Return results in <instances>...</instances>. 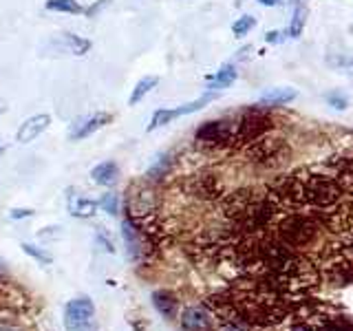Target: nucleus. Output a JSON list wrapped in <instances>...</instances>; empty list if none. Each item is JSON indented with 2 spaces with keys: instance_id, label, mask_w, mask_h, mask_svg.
I'll return each instance as SVG.
<instances>
[{
  "instance_id": "f257e3e1",
  "label": "nucleus",
  "mask_w": 353,
  "mask_h": 331,
  "mask_svg": "<svg viewBox=\"0 0 353 331\" xmlns=\"http://www.w3.org/2000/svg\"><path fill=\"white\" fill-rule=\"evenodd\" d=\"M274 128L272 115L265 106H250L236 117H232V148H245Z\"/></svg>"
},
{
  "instance_id": "f03ea898",
  "label": "nucleus",
  "mask_w": 353,
  "mask_h": 331,
  "mask_svg": "<svg viewBox=\"0 0 353 331\" xmlns=\"http://www.w3.org/2000/svg\"><path fill=\"white\" fill-rule=\"evenodd\" d=\"M64 327L66 331H97L95 305L88 296L73 298L64 307Z\"/></svg>"
},
{
  "instance_id": "7ed1b4c3",
  "label": "nucleus",
  "mask_w": 353,
  "mask_h": 331,
  "mask_svg": "<svg viewBox=\"0 0 353 331\" xmlns=\"http://www.w3.org/2000/svg\"><path fill=\"white\" fill-rule=\"evenodd\" d=\"M194 141L210 150L232 148V117L203 121L194 132Z\"/></svg>"
},
{
  "instance_id": "20e7f679",
  "label": "nucleus",
  "mask_w": 353,
  "mask_h": 331,
  "mask_svg": "<svg viewBox=\"0 0 353 331\" xmlns=\"http://www.w3.org/2000/svg\"><path fill=\"white\" fill-rule=\"evenodd\" d=\"M287 152L285 139H276L263 135L261 139L252 141L250 146H245V154L250 157L252 163H261V166H274L283 159V154Z\"/></svg>"
},
{
  "instance_id": "39448f33",
  "label": "nucleus",
  "mask_w": 353,
  "mask_h": 331,
  "mask_svg": "<svg viewBox=\"0 0 353 331\" xmlns=\"http://www.w3.org/2000/svg\"><path fill=\"white\" fill-rule=\"evenodd\" d=\"M185 190L196 199H208V201H214V199L223 197V183L219 181V177L203 172V174H192L188 177L185 181Z\"/></svg>"
},
{
  "instance_id": "423d86ee",
  "label": "nucleus",
  "mask_w": 353,
  "mask_h": 331,
  "mask_svg": "<svg viewBox=\"0 0 353 331\" xmlns=\"http://www.w3.org/2000/svg\"><path fill=\"white\" fill-rule=\"evenodd\" d=\"M49 124H51V115H49V113L33 115V117H29V119L22 121L16 137H18L20 143H29V141H33L36 137H40L42 132L49 128Z\"/></svg>"
},
{
  "instance_id": "0eeeda50",
  "label": "nucleus",
  "mask_w": 353,
  "mask_h": 331,
  "mask_svg": "<svg viewBox=\"0 0 353 331\" xmlns=\"http://www.w3.org/2000/svg\"><path fill=\"white\" fill-rule=\"evenodd\" d=\"M110 121H113V115H110V113H95V115L86 117L82 121H75L73 130H71V139L73 141H80V139H84L88 135H93V132L99 130L102 126L110 124Z\"/></svg>"
},
{
  "instance_id": "6e6552de",
  "label": "nucleus",
  "mask_w": 353,
  "mask_h": 331,
  "mask_svg": "<svg viewBox=\"0 0 353 331\" xmlns=\"http://www.w3.org/2000/svg\"><path fill=\"white\" fill-rule=\"evenodd\" d=\"M181 325L185 331H208L212 325V318L203 307H188L181 314Z\"/></svg>"
},
{
  "instance_id": "1a4fd4ad",
  "label": "nucleus",
  "mask_w": 353,
  "mask_h": 331,
  "mask_svg": "<svg viewBox=\"0 0 353 331\" xmlns=\"http://www.w3.org/2000/svg\"><path fill=\"white\" fill-rule=\"evenodd\" d=\"M296 91L290 86H279V88H270V91H265L259 99V106H265V108H272V106H283V104H290L292 99H296Z\"/></svg>"
},
{
  "instance_id": "9d476101",
  "label": "nucleus",
  "mask_w": 353,
  "mask_h": 331,
  "mask_svg": "<svg viewBox=\"0 0 353 331\" xmlns=\"http://www.w3.org/2000/svg\"><path fill=\"white\" fill-rule=\"evenodd\" d=\"M152 305L154 309L163 316V318H174L176 316V307H179V301H176V296L168 290H157L152 292Z\"/></svg>"
},
{
  "instance_id": "9b49d317",
  "label": "nucleus",
  "mask_w": 353,
  "mask_h": 331,
  "mask_svg": "<svg viewBox=\"0 0 353 331\" xmlns=\"http://www.w3.org/2000/svg\"><path fill=\"white\" fill-rule=\"evenodd\" d=\"M117 177H119V168H117L115 161H102V163H97L95 168L91 170V179L97 185H104V188L115 185Z\"/></svg>"
},
{
  "instance_id": "f8f14e48",
  "label": "nucleus",
  "mask_w": 353,
  "mask_h": 331,
  "mask_svg": "<svg viewBox=\"0 0 353 331\" xmlns=\"http://www.w3.org/2000/svg\"><path fill=\"white\" fill-rule=\"evenodd\" d=\"M69 212L75 219H91L97 212V201L86 199L82 194H71L69 197Z\"/></svg>"
},
{
  "instance_id": "ddd939ff",
  "label": "nucleus",
  "mask_w": 353,
  "mask_h": 331,
  "mask_svg": "<svg viewBox=\"0 0 353 331\" xmlns=\"http://www.w3.org/2000/svg\"><path fill=\"white\" fill-rule=\"evenodd\" d=\"M170 168H172V154L170 152H161L157 159L152 161V166L146 170V179L148 181H161V179H165L168 177V172H170Z\"/></svg>"
},
{
  "instance_id": "4468645a",
  "label": "nucleus",
  "mask_w": 353,
  "mask_h": 331,
  "mask_svg": "<svg viewBox=\"0 0 353 331\" xmlns=\"http://www.w3.org/2000/svg\"><path fill=\"white\" fill-rule=\"evenodd\" d=\"M236 69H234V66H232V64H223V66H221V69L216 71V75H212V77H210V84H208V88H210V91H221V88H228L230 84H234V80H236Z\"/></svg>"
},
{
  "instance_id": "2eb2a0df",
  "label": "nucleus",
  "mask_w": 353,
  "mask_h": 331,
  "mask_svg": "<svg viewBox=\"0 0 353 331\" xmlns=\"http://www.w3.org/2000/svg\"><path fill=\"white\" fill-rule=\"evenodd\" d=\"M157 84H159V77H157V75H146V77H141V80L135 84V88H132V93H130V97H128V104H130V106L139 104L141 99L146 97Z\"/></svg>"
},
{
  "instance_id": "dca6fc26",
  "label": "nucleus",
  "mask_w": 353,
  "mask_h": 331,
  "mask_svg": "<svg viewBox=\"0 0 353 331\" xmlns=\"http://www.w3.org/2000/svg\"><path fill=\"white\" fill-rule=\"evenodd\" d=\"M62 40L69 44V51L73 55H84V53L91 51V40H86L82 36H75L73 31H64L62 33Z\"/></svg>"
},
{
  "instance_id": "f3484780",
  "label": "nucleus",
  "mask_w": 353,
  "mask_h": 331,
  "mask_svg": "<svg viewBox=\"0 0 353 331\" xmlns=\"http://www.w3.org/2000/svg\"><path fill=\"white\" fill-rule=\"evenodd\" d=\"M44 7H47L49 11H55V14H71V16H77L84 11L77 0H47V5Z\"/></svg>"
},
{
  "instance_id": "a211bd4d",
  "label": "nucleus",
  "mask_w": 353,
  "mask_h": 331,
  "mask_svg": "<svg viewBox=\"0 0 353 331\" xmlns=\"http://www.w3.org/2000/svg\"><path fill=\"white\" fill-rule=\"evenodd\" d=\"M172 119H176V115H174V108H157L152 113V119H150V124H148V132H152V130H157V128H161V126H165V124H170Z\"/></svg>"
},
{
  "instance_id": "6ab92c4d",
  "label": "nucleus",
  "mask_w": 353,
  "mask_h": 331,
  "mask_svg": "<svg viewBox=\"0 0 353 331\" xmlns=\"http://www.w3.org/2000/svg\"><path fill=\"white\" fill-rule=\"evenodd\" d=\"M305 22H307V9L303 5H298L294 11V18H292V25H290V36L298 38L305 29Z\"/></svg>"
},
{
  "instance_id": "aec40b11",
  "label": "nucleus",
  "mask_w": 353,
  "mask_h": 331,
  "mask_svg": "<svg viewBox=\"0 0 353 331\" xmlns=\"http://www.w3.org/2000/svg\"><path fill=\"white\" fill-rule=\"evenodd\" d=\"M97 208H102L104 212L110 214V217H117L119 214V197H117V192L102 194V199L97 201Z\"/></svg>"
},
{
  "instance_id": "412c9836",
  "label": "nucleus",
  "mask_w": 353,
  "mask_h": 331,
  "mask_svg": "<svg viewBox=\"0 0 353 331\" xmlns=\"http://www.w3.org/2000/svg\"><path fill=\"white\" fill-rule=\"evenodd\" d=\"M254 27H256V18H254V16H241L234 25H232V33H234L236 38H243V36H248Z\"/></svg>"
},
{
  "instance_id": "4be33fe9",
  "label": "nucleus",
  "mask_w": 353,
  "mask_h": 331,
  "mask_svg": "<svg viewBox=\"0 0 353 331\" xmlns=\"http://www.w3.org/2000/svg\"><path fill=\"white\" fill-rule=\"evenodd\" d=\"M22 252L25 254H29V257H33V259H38L40 263H51L53 259H51V254H47L44 250H40L38 245H29V243H22Z\"/></svg>"
},
{
  "instance_id": "5701e85b",
  "label": "nucleus",
  "mask_w": 353,
  "mask_h": 331,
  "mask_svg": "<svg viewBox=\"0 0 353 331\" xmlns=\"http://www.w3.org/2000/svg\"><path fill=\"white\" fill-rule=\"evenodd\" d=\"M110 3H113V0H95V3L91 5V7H86L84 9V14H86V18H97V14L102 9H106Z\"/></svg>"
},
{
  "instance_id": "b1692460",
  "label": "nucleus",
  "mask_w": 353,
  "mask_h": 331,
  "mask_svg": "<svg viewBox=\"0 0 353 331\" xmlns=\"http://www.w3.org/2000/svg\"><path fill=\"white\" fill-rule=\"evenodd\" d=\"M327 102L334 106V108H338V110H345L347 106H349V102H347V97L345 95H340V93H327Z\"/></svg>"
},
{
  "instance_id": "393cba45",
  "label": "nucleus",
  "mask_w": 353,
  "mask_h": 331,
  "mask_svg": "<svg viewBox=\"0 0 353 331\" xmlns=\"http://www.w3.org/2000/svg\"><path fill=\"white\" fill-rule=\"evenodd\" d=\"M11 219H29V217H33V210H29V208H14L11 210V214H9Z\"/></svg>"
},
{
  "instance_id": "a878e982",
  "label": "nucleus",
  "mask_w": 353,
  "mask_h": 331,
  "mask_svg": "<svg viewBox=\"0 0 353 331\" xmlns=\"http://www.w3.org/2000/svg\"><path fill=\"white\" fill-rule=\"evenodd\" d=\"M259 5H263V7H281L285 0H256Z\"/></svg>"
},
{
  "instance_id": "bb28decb",
  "label": "nucleus",
  "mask_w": 353,
  "mask_h": 331,
  "mask_svg": "<svg viewBox=\"0 0 353 331\" xmlns=\"http://www.w3.org/2000/svg\"><path fill=\"white\" fill-rule=\"evenodd\" d=\"M281 36H283L281 31H270V33H268V38H265V40H268V42H281V40H283Z\"/></svg>"
},
{
  "instance_id": "cd10ccee",
  "label": "nucleus",
  "mask_w": 353,
  "mask_h": 331,
  "mask_svg": "<svg viewBox=\"0 0 353 331\" xmlns=\"http://www.w3.org/2000/svg\"><path fill=\"white\" fill-rule=\"evenodd\" d=\"M5 113V102H0V115Z\"/></svg>"
},
{
  "instance_id": "c85d7f7f",
  "label": "nucleus",
  "mask_w": 353,
  "mask_h": 331,
  "mask_svg": "<svg viewBox=\"0 0 353 331\" xmlns=\"http://www.w3.org/2000/svg\"><path fill=\"white\" fill-rule=\"evenodd\" d=\"M0 274H5V263L0 261Z\"/></svg>"
},
{
  "instance_id": "c756f323",
  "label": "nucleus",
  "mask_w": 353,
  "mask_h": 331,
  "mask_svg": "<svg viewBox=\"0 0 353 331\" xmlns=\"http://www.w3.org/2000/svg\"><path fill=\"white\" fill-rule=\"evenodd\" d=\"M0 152H3V148H0Z\"/></svg>"
}]
</instances>
